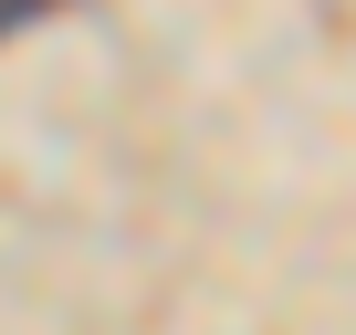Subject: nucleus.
<instances>
[{
	"mask_svg": "<svg viewBox=\"0 0 356 335\" xmlns=\"http://www.w3.org/2000/svg\"><path fill=\"white\" fill-rule=\"evenodd\" d=\"M42 11H63V0H0V42H11L22 22H42Z\"/></svg>",
	"mask_w": 356,
	"mask_h": 335,
	"instance_id": "nucleus-1",
	"label": "nucleus"
}]
</instances>
